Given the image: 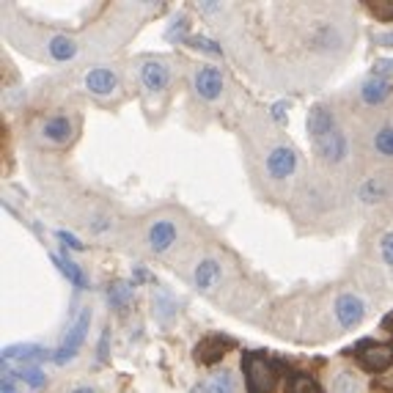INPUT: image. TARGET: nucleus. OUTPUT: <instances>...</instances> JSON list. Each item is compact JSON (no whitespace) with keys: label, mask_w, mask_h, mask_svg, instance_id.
Wrapping results in <instances>:
<instances>
[{"label":"nucleus","mask_w":393,"mask_h":393,"mask_svg":"<svg viewBox=\"0 0 393 393\" xmlns=\"http://www.w3.org/2000/svg\"><path fill=\"white\" fill-rule=\"evenodd\" d=\"M242 372H245V385L248 393H275L281 369L272 358L261 352H245L242 355Z\"/></svg>","instance_id":"nucleus-1"},{"label":"nucleus","mask_w":393,"mask_h":393,"mask_svg":"<svg viewBox=\"0 0 393 393\" xmlns=\"http://www.w3.org/2000/svg\"><path fill=\"white\" fill-rule=\"evenodd\" d=\"M352 355H355V361H358L363 369H369V372H380V374H385V372L393 366V344L361 341V344H355Z\"/></svg>","instance_id":"nucleus-2"},{"label":"nucleus","mask_w":393,"mask_h":393,"mask_svg":"<svg viewBox=\"0 0 393 393\" xmlns=\"http://www.w3.org/2000/svg\"><path fill=\"white\" fill-rule=\"evenodd\" d=\"M88 322H91V311L88 308H83L80 311V316L74 319V325L69 328V333H66V339L61 341V347H58V352H55V363H69L77 352H80V347H83V341H85V336H88Z\"/></svg>","instance_id":"nucleus-3"},{"label":"nucleus","mask_w":393,"mask_h":393,"mask_svg":"<svg viewBox=\"0 0 393 393\" xmlns=\"http://www.w3.org/2000/svg\"><path fill=\"white\" fill-rule=\"evenodd\" d=\"M138 80L149 97H157L171 85V69L163 61H143L138 69Z\"/></svg>","instance_id":"nucleus-4"},{"label":"nucleus","mask_w":393,"mask_h":393,"mask_svg":"<svg viewBox=\"0 0 393 393\" xmlns=\"http://www.w3.org/2000/svg\"><path fill=\"white\" fill-rule=\"evenodd\" d=\"M333 314H336V322L341 328H358L366 316V303L358 297V294H339L336 297V305H333Z\"/></svg>","instance_id":"nucleus-5"},{"label":"nucleus","mask_w":393,"mask_h":393,"mask_svg":"<svg viewBox=\"0 0 393 393\" xmlns=\"http://www.w3.org/2000/svg\"><path fill=\"white\" fill-rule=\"evenodd\" d=\"M193 85H196L198 97L206 99V102H214L220 99L223 94V72L217 66H198L196 77H193Z\"/></svg>","instance_id":"nucleus-6"},{"label":"nucleus","mask_w":393,"mask_h":393,"mask_svg":"<svg viewBox=\"0 0 393 393\" xmlns=\"http://www.w3.org/2000/svg\"><path fill=\"white\" fill-rule=\"evenodd\" d=\"M297 171V154L289 146H275L267 154V174L272 179H289Z\"/></svg>","instance_id":"nucleus-7"},{"label":"nucleus","mask_w":393,"mask_h":393,"mask_svg":"<svg viewBox=\"0 0 393 393\" xmlns=\"http://www.w3.org/2000/svg\"><path fill=\"white\" fill-rule=\"evenodd\" d=\"M231 347H234V341H228L223 336H206L196 347V361L201 366H214L223 361L225 352H231Z\"/></svg>","instance_id":"nucleus-8"},{"label":"nucleus","mask_w":393,"mask_h":393,"mask_svg":"<svg viewBox=\"0 0 393 393\" xmlns=\"http://www.w3.org/2000/svg\"><path fill=\"white\" fill-rule=\"evenodd\" d=\"M83 83H85V88H88L94 97H113V94L119 91V77H116V72H110V69H105V66L91 69Z\"/></svg>","instance_id":"nucleus-9"},{"label":"nucleus","mask_w":393,"mask_h":393,"mask_svg":"<svg viewBox=\"0 0 393 393\" xmlns=\"http://www.w3.org/2000/svg\"><path fill=\"white\" fill-rule=\"evenodd\" d=\"M316 149H319V157H322L325 163L336 165V163H341V160L347 157V138H344V132L336 127L330 135H325V138L316 141Z\"/></svg>","instance_id":"nucleus-10"},{"label":"nucleus","mask_w":393,"mask_h":393,"mask_svg":"<svg viewBox=\"0 0 393 393\" xmlns=\"http://www.w3.org/2000/svg\"><path fill=\"white\" fill-rule=\"evenodd\" d=\"M3 361H22L25 366H36L39 361H55V352L33 344H14L3 350Z\"/></svg>","instance_id":"nucleus-11"},{"label":"nucleus","mask_w":393,"mask_h":393,"mask_svg":"<svg viewBox=\"0 0 393 393\" xmlns=\"http://www.w3.org/2000/svg\"><path fill=\"white\" fill-rule=\"evenodd\" d=\"M333 130H336V124H333V113H330L325 105H314V108L308 110V135L314 138V143H316L319 138L330 135Z\"/></svg>","instance_id":"nucleus-12"},{"label":"nucleus","mask_w":393,"mask_h":393,"mask_svg":"<svg viewBox=\"0 0 393 393\" xmlns=\"http://www.w3.org/2000/svg\"><path fill=\"white\" fill-rule=\"evenodd\" d=\"M174 242H177V225L171 220H157L149 228V248L154 253H165Z\"/></svg>","instance_id":"nucleus-13"},{"label":"nucleus","mask_w":393,"mask_h":393,"mask_svg":"<svg viewBox=\"0 0 393 393\" xmlns=\"http://www.w3.org/2000/svg\"><path fill=\"white\" fill-rule=\"evenodd\" d=\"M41 132H44V138H47L50 143L63 146V143H69V141H72L74 127H72V119H69V116H52V119H47V121H44Z\"/></svg>","instance_id":"nucleus-14"},{"label":"nucleus","mask_w":393,"mask_h":393,"mask_svg":"<svg viewBox=\"0 0 393 393\" xmlns=\"http://www.w3.org/2000/svg\"><path fill=\"white\" fill-rule=\"evenodd\" d=\"M190 393H236V383H234V374L225 372V369H217L214 374H209L201 385H196Z\"/></svg>","instance_id":"nucleus-15"},{"label":"nucleus","mask_w":393,"mask_h":393,"mask_svg":"<svg viewBox=\"0 0 393 393\" xmlns=\"http://www.w3.org/2000/svg\"><path fill=\"white\" fill-rule=\"evenodd\" d=\"M391 94H393L391 80H377V77H372V80H366V83L361 85V99H363L366 105H383Z\"/></svg>","instance_id":"nucleus-16"},{"label":"nucleus","mask_w":393,"mask_h":393,"mask_svg":"<svg viewBox=\"0 0 393 393\" xmlns=\"http://www.w3.org/2000/svg\"><path fill=\"white\" fill-rule=\"evenodd\" d=\"M193 278H196V286L201 289V292L214 289V286H217V281H220V264H217L214 259H201Z\"/></svg>","instance_id":"nucleus-17"},{"label":"nucleus","mask_w":393,"mask_h":393,"mask_svg":"<svg viewBox=\"0 0 393 393\" xmlns=\"http://www.w3.org/2000/svg\"><path fill=\"white\" fill-rule=\"evenodd\" d=\"M47 52H50L52 61H72L77 55V44L69 36H52L47 41Z\"/></svg>","instance_id":"nucleus-18"},{"label":"nucleus","mask_w":393,"mask_h":393,"mask_svg":"<svg viewBox=\"0 0 393 393\" xmlns=\"http://www.w3.org/2000/svg\"><path fill=\"white\" fill-rule=\"evenodd\" d=\"M286 393H325L319 388V383L311 377V374H303V372H294L286 383Z\"/></svg>","instance_id":"nucleus-19"},{"label":"nucleus","mask_w":393,"mask_h":393,"mask_svg":"<svg viewBox=\"0 0 393 393\" xmlns=\"http://www.w3.org/2000/svg\"><path fill=\"white\" fill-rule=\"evenodd\" d=\"M50 259H52V261H55V267L66 275V281H72L74 286H85V275H83V270H80L74 261H69L63 253H61V256H58V253H52Z\"/></svg>","instance_id":"nucleus-20"},{"label":"nucleus","mask_w":393,"mask_h":393,"mask_svg":"<svg viewBox=\"0 0 393 393\" xmlns=\"http://www.w3.org/2000/svg\"><path fill=\"white\" fill-rule=\"evenodd\" d=\"M165 39L168 41H190V19L185 14H177L165 30Z\"/></svg>","instance_id":"nucleus-21"},{"label":"nucleus","mask_w":393,"mask_h":393,"mask_svg":"<svg viewBox=\"0 0 393 393\" xmlns=\"http://www.w3.org/2000/svg\"><path fill=\"white\" fill-rule=\"evenodd\" d=\"M14 374H17V380H22L25 385H30L33 391H41V388L47 385V377H44V372H41L39 366H22V369H17Z\"/></svg>","instance_id":"nucleus-22"},{"label":"nucleus","mask_w":393,"mask_h":393,"mask_svg":"<svg viewBox=\"0 0 393 393\" xmlns=\"http://www.w3.org/2000/svg\"><path fill=\"white\" fill-rule=\"evenodd\" d=\"M333 393H361V380L352 374V372H341V374H336V380H333Z\"/></svg>","instance_id":"nucleus-23"},{"label":"nucleus","mask_w":393,"mask_h":393,"mask_svg":"<svg viewBox=\"0 0 393 393\" xmlns=\"http://www.w3.org/2000/svg\"><path fill=\"white\" fill-rule=\"evenodd\" d=\"M374 152L380 157H393V124L377 130V135H374Z\"/></svg>","instance_id":"nucleus-24"},{"label":"nucleus","mask_w":393,"mask_h":393,"mask_svg":"<svg viewBox=\"0 0 393 393\" xmlns=\"http://www.w3.org/2000/svg\"><path fill=\"white\" fill-rule=\"evenodd\" d=\"M130 297H132V292H130L127 281H119V283L110 286V305L113 308H124L130 303Z\"/></svg>","instance_id":"nucleus-25"},{"label":"nucleus","mask_w":393,"mask_h":393,"mask_svg":"<svg viewBox=\"0 0 393 393\" xmlns=\"http://www.w3.org/2000/svg\"><path fill=\"white\" fill-rule=\"evenodd\" d=\"M366 8H369L380 22H391L393 19V0H372V3H366Z\"/></svg>","instance_id":"nucleus-26"},{"label":"nucleus","mask_w":393,"mask_h":393,"mask_svg":"<svg viewBox=\"0 0 393 393\" xmlns=\"http://www.w3.org/2000/svg\"><path fill=\"white\" fill-rule=\"evenodd\" d=\"M383 196H385V185H383V182H377V179H369V182L361 188V198H363V201H369V203L380 201Z\"/></svg>","instance_id":"nucleus-27"},{"label":"nucleus","mask_w":393,"mask_h":393,"mask_svg":"<svg viewBox=\"0 0 393 393\" xmlns=\"http://www.w3.org/2000/svg\"><path fill=\"white\" fill-rule=\"evenodd\" d=\"M154 311H157V316H160V322H171L174 319V297H168V294H160L157 297V305H154Z\"/></svg>","instance_id":"nucleus-28"},{"label":"nucleus","mask_w":393,"mask_h":393,"mask_svg":"<svg viewBox=\"0 0 393 393\" xmlns=\"http://www.w3.org/2000/svg\"><path fill=\"white\" fill-rule=\"evenodd\" d=\"M190 47H196V50H203V52H209V55H220V44L217 41H212V39H206V36H190V41H188Z\"/></svg>","instance_id":"nucleus-29"},{"label":"nucleus","mask_w":393,"mask_h":393,"mask_svg":"<svg viewBox=\"0 0 393 393\" xmlns=\"http://www.w3.org/2000/svg\"><path fill=\"white\" fill-rule=\"evenodd\" d=\"M372 77H377V80H391L393 77V58H380V61L372 66Z\"/></svg>","instance_id":"nucleus-30"},{"label":"nucleus","mask_w":393,"mask_h":393,"mask_svg":"<svg viewBox=\"0 0 393 393\" xmlns=\"http://www.w3.org/2000/svg\"><path fill=\"white\" fill-rule=\"evenodd\" d=\"M380 256H383V261L393 267V234H385L383 239H380Z\"/></svg>","instance_id":"nucleus-31"},{"label":"nucleus","mask_w":393,"mask_h":393,"mask_svg":"<svg viewBox=\"0 0 393 393\" xmlns=\"http://www.w3.org/2000/svg\"><path fill=\"white\" fill-rule=\"evenodd\" d=\"M58 239H61V245H66V248H72V250H83L85 245L80 242V239H74V234H69V231H58Z\"/></svg>","instance_id":"nucleus-32"},{"label":"nucleus","mask_w":393,"mask_h":393,"mask_svg":"<svg viewBox=\"0 0 393 393\" xmlns=\"http://www.w3.org/2000/svg\"><path fill=\"white\" fill-rule=\"evenodd\" d=\"M377 388H383V391H393V369H388L385 374H380V377H377Z\"/></svg>","instance_id":"nucleus-33"},{"label":"nucleus","mask_w":393,"mask_h":393,"mask_svg":"<svg viewBox=\"0 0 393 393\" xmlns=\"http://www.w3.org/2000/svg\"><path fill=\"white\" fill-rule=\"evenodd\" d=\"M108 341H110V336L102 333V339H99V358H108Z\"/></svg>","instance_id":"nucleus-34"},{"label":"nucleus","mask_w":393,"mask_h":393,"mask_svg":"<svg viewBox=\"0 0 393 393\" xmlns=\"http://www.w3.org/2000/svg\"><path fill=\"white\" fill-rule=\"evenodd\" d=\"M3 393H19V391H17V385L8 380V374L3 377Z\"/></svg>","instance_id":"nucleus-35"},{"label":"nucleus","mask_w":393,"mask_h":393,"mask_svg":"<svg viewBox=\"0 0 393 393\" xmlns=\"http://www.w3.org/2000/svg\"><path fill=\"white\" fill-rule=\"evenodd\" d=\"M377 41H380L383 47H393V33H383V36H377Z\"/></svg>","instance_id":"nucleus-36"},{"label":"nucleus","mask_w":393,"mask_h":393,"mask_svg":"<svg viewBox=\"0 0 393 393\" xmlns=\"http://www.w3.org/2000/svg\"><path fill=\"white\" fill-rule=\"evenodd\" d=\"M272 116H275V119H281V121H286V116H283V108H281V102H278V105L272 108Z\"/></svg>","instance_id":"nucleus-37"},{"label":"nucleus","mask_w":393,"mask_h":393,"mask_svg":"<svg viewBox=\"0 0 393 393\" xmlns=\"http://www.w3.org/2000/svg\"><path fill=\"white\" fill-rule=\"evenodd\" d=\"M383 328H385L388 333H393V314H388V316H385V322H383Z\"/></svg>","instance_id":"nucleus-38"},{"label":"nucleus","mask_w":393,"mask_h":393,"mask_svg":"<svg viewBox=\"0 0 393 393\" xmlns=\"http://www.w3.org/2000/svg\"><path fill=\"white\" fill-rule=\"evenodd\" d=\"M72 393H97V391H94V388H74Z\"/></svg>","instance_id":"nucleus-39"}]
</instances>
